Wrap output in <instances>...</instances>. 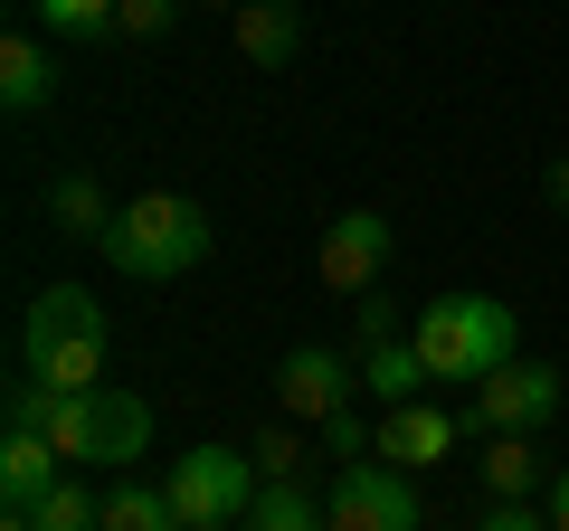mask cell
Segmentation results:
<instances>
[{
  "label": "cell",
  "mask_w": 569,
  "mask_h": 531,
  "mask_svg": "<svg viewBox=\"0 0 569 531\" xmlns=\"http://www.w3.org/2000/svg\"><path fill=\"white\" fill-rule=\"evenodd\" d=\"M209 238L219 228H209V209L190 190H133L114 209V228H104V266L133 275V285H181V275L209 266Z\"/></svg>",
  "instance_id": "6da1fadb"
},
{
  "label": "cell",
  "mask_w": 569,
  "mask_h": 531,
  "mask_svg": "<svg viewBox=\"0 0 569 531\" xmlns=\"http://www.w3.org/2000/svg\"><path fill=\"white\" fill-rule=\"evenodd\" d=\"M104 304L86 285H48V294H29V313H20V370L29 380H48L58 399H77V389H104Z\"/></svg>",
  "instance_id": "7a4b0ae2"
},
{
  "label": "cell",
  "mask_w": 569,
  "mask_h": 531,
  "mask_svg": "<svg viewBox=\"0 0 569 531\" xmlns=\"http://www.w3.org/2000/svg\"><path fill=\"white\" fill-rule=\"evenodd\" d=\"M408 342H418V361L437 380H493L503 361H522V323L493 294H437V304H418Z\"/></svg>",
  "instance_id": "3957f363"
},
{
  "label": "cell",
  "mask_w": 569,
  "mask_h": 531,
  "mask_svg": "<svg viewBox=\"0 0 569 531\" xmlns=\"http://www.w3.org/2000/svg\"><path fill=\"white\" fill-rule=\"evenodd\" d=\"M48 447L67 465H96V474H133L152 455V399L142 389H77L48 409Z\"/></svg>",
  "instance_id": "277c9868"
},
{
  "label": "cell",
  "mask_w": 569,
  "mask_h": 531,
  "mask_svg": "<svg viewBox=\"0 0 569 531\" xmlns=\"http://www.w3.org/2000/svg\"><path fill=\"white\" fill-rule=\"evenodd\" d=\"M162 484H171L181 531H190V522H247V503L266 493V474H257V455H247V447H209V437H200Z\"/></svg>",
  "instance_id": "5b68a950"
},
{
  "label": "cell",
  "mask_w": 569,
  "mask_h": 531,
  "mask_svg": "<svg viewBox=\"0 0 569 531\" xmlns=\"http://www.w3.org/2000/svg\"><path fill=\"white\" fill-rule=\"evenodd\" d=\"M332 531H427V503H418V474L380 465V455H361V465H332Z\"/></svg>",
  "instance_id": "8992f818"
},
{
  "label": "cell",
  "mask_w": 569,
  "mask_h": 531,
  "mask_svg": "<svg viewBox=\"0 0 569 531\" xmlns=\"http://www.w3.org/2000/svg\"><path fill=\"white\" fill-rule=\"evenodd\" d=\"M351 399H361V361H351V351H332V342L284 351V370H276V409L295 418V428H332Z\"/></svg>",
  "instance_id": "52a82bcc"
},
{
  "label": "cell",
  "mask_w": 569,
  "mask_h": 531,
  "mask_svg": "<svg viewBox=\"0 0 569 531\" xmlns=\"http://www.w3.org/2000/svg\"><path fill=\"white\" fill-rule=\"evenodd\" d=\"M560 370L550 361H503L493 380H475V428L485 437H541L550 418H560Z\"/></svg>",
  "instance_id": "ba28073f"
},
{
  "label": "cell",
  "mask_w": 569,
  "mask_h": 531,
  "mask_svg": "<svg viewBox=\"0 0 569 531\" xmlns=\"http://www.w3.org/2000/svg\"><path fill=\"white\" fill-rule=\"evenodd\" d=\"M313 266H323L332 294H380V275H389V219H380V209H342V219L323 228V247H313Z\"/></svg>",
  "instance_id": "9c48e42d"
},
{
  "label": "cell",
  "mask_w": 569,
  "mask_h": 531,
  "mask_svg": "<svg viewBox=\"0 0 569 531\" xmlns=\"http://www.w3.org/2000/svg\"><path fill=\"white\" fill-rule=\"evenodd\" d=\"M456 437H466V418L437 409V399H408V409H380V465L399 474H427V465H447Z\"/></svg>",
  "instance_id": "30bf717a"
},
{
  "label": "cell",
  "mask_w": 569,
  "mask_h": 531,
  "mask_svg": "<svg viewBox=\"0 0 569 531\" xmlns=\"http://www.w3.org/2000/svg\"><path fill=\"white\" fill-rule=\"evenodd\" d=\"M67 484V455L48 447V428H0V503H39V493Z\"/></svg>",
  "instance_id": "8fae6325"
},
{
  "label": "cell",
  "mask_w": 569,
  "mask_h": 531,
  "mask_svg": "<svg viewBox=\"0 0 569 531\" xmlns=\"http://www.w3.org/2000/svg\"><path fill=\"white\" fill-rule=\"evenodd\" d=\"M48 96H58V48H48V29H10L0 39V104L10 114H39Z\"/></svg>",
  "instance_id": "7c38bea8"
},
{
  "label": "cell",
  "mask_w": 569,
  "mask_h": 531,
  "mask_svg": "<svg viewBox=\"0 0 569 531\" xmlns=\"http://www.w3.org/2000/svg\"><path fill=\"white\" fill-rule=\"evenodd\" d=\"M351 361H361V399H380V409H408V399H427V380H437V370L418 361V342H399V332H389V342H361Z\"/></svg>",
  "instance_id": "4fadbf2b"
},
{
  "label": "cell",
  "mask_w": 569,
  "mask_h": 531,
  "mask_svg": "<svg viewBox=\"0 0 569 531\" xmlns=\"http://www.w3.org/2000/svg\"><path fill=\"white\" fill-rule=\"evenodd\" d=\"M114 209H123V200L96 181V171H58V181H48V219H58V238H86V247H104Z\"/></svg>",
  "instance_id": "5bb4252c"
},
{
  "label": "cell",
  "mask_w": 569,
  "mask_h": 531,
  "mask_svg": "<svg viewBox=\"0 0 569 531\" xmlns=\"http://www.w3.org/2000/svg\"><path fill=\"white\" fill-rule=\"evenodd\" d=\"M228 29H238V58H247V67H284L295 48H305L295 0H247V10H228Z\"/></svg>",
  "instance_id": "9a60e30c"
},
{
  "label": "cell",
  "mask_w": 569,
  "mask_h": 531,
  "mask_svg": "<svg viewBox=\"0 0 569 531\" xmlns=\"http://www.w3.org/2000/svg\"><path fill=\"white\" fill-rule=\"evenodd\" d=\"M475 474H485V493H493V503H531V493H550L541 447H531V437H493V447L475 455Z\"/></svg>",
  "instance_id": "2e32d148"
},
{
  "label": "cell",
  "mask_w": 569,
  "mask_h": 531,
  "mask_svg": "<svg viewBox=\"0 0 569 531\" xmlns=\"http://www.w3.org/2000/svg\"><path fill=\"white\" fill-rule=\"evenodd\" d=\"M247 531H332V503L295 474V484H266L257 503H247Z\"/></svg>",
  "instance_id": "e0dca14e"
},
{
  "label": "cell",
  "mask_w": 569,
  "mask_h": 531,
  "mask_svg": "<svg viewBox=\"0 0 569 531\" xmlns=\"http://www.w3.org/2000/svg\"><path fill=\"white\" fill-rule=\"evenodd\" d=\"M104 531H181V503H171V484L123 474V484L104 493Z\"/></svg>",
  "instance_id": "ac0fdd59"
},
{
  "label": "cell",
  "mask_w": 569,
  "mask_h": 531,
  "mask_svg": "<svg viewBox=\"0 0 569 531\" xmlns=\"http://www.w3.org/2000/svg\"><path fill=\"white\" fill-rule=\"evenodd\" d=\"M114 10L123 0H29V20H39L48 39H67V48H104L114 39Z\"/></svg>",
  "instance_id": "d6986e66"
},
{
  "label": "cell",
  "mask_w": 569,
  "mask_h": 531,
  "mask_svg": "<svg viewBox=\"0 0 569 531\" xmlns=\"http://www.w3.org/2000/svg\"><path fill=\"white\" fill-rule=\"evenodd\" d=\"M29 522H39V531H104V493H86L77 474H67L58 493H39V503H29Z\"/></svg>",
  "instance_id": "ffe728a7"
},
{
  "label": "cell",
  "mask_w": 569,
  "mask_h": 531,
  "mask_svg": "<svg viewBox=\"0 0 569 531\" xmlns=\"http://www.w3.org/2000/svg\"><path fill=\"white\" fill-rule=\"evenodd\" d=\"M247 455H257V474H266V484H295V474H305V437H295V418H284V428H266Z\"/></svg>",
  "instance_id": "44dd1931"
},
{
  "label": "cell",
  "mask_w": 569,
  "mask_h": 531,
  "mask_svg": "<svg viewBox=\"0 0 569 531\" xmlns=\"http://www.w3.org/2000/svg\"><path fill=\"white\" fill-rule=\"evenodd\" d=\"M171 20H181V0H123V10H114V39H162Z\"/></svg>",
  "instance_id": "7402d4cb"
},
{
  "label": "cell",
  "mask_w": 569,
  "mask_h": 531,
  "mask_svg": "<svg viewBox=\"0 0 569 531\" xmlns=\"http://www.w3.org/2000/svg\"><path fill=\"white\" fill-rule=\"evenodd\" d=\"M466 531H550V512L541 503H485Z\"/></svg>",
  "instance_id": "603a6c76"
},
{
  "label": "cell",
  "mask_w": 569,
  "mask_h": 531,
  "mask_svg": "<svg viewBox=\"0 0 569 531\" xmlns=\"http://www.w3.org/2000/svg\"><path fill=\"white\" fill-rule=\"evenodd\" d=\"M541 512H550V531H569V465L550 474V493H541Z\"/></svg>",
  "instance_id": "cb8c5ba5"
},
{
  "label": "cell",
  "mask_w": 569,
  "mask_h": 531,
  "mask_svg": "<svg viewBox=\"0 0 569 531\" xmlns=\"http://www.w3.org/2000/svg\"><path fill=\"white\" fill-rule=\"evenodd\" d=\"M550 209H569V152L550 162Z\"/></svg>",
  "instance_id": "d4e9b609"
},
{
  "label": "cell",
  "mask_w": 569,
  "mask_h": 531,
  "mask_svg": "<svg viewBox=\"0 0 569 531\" xmlns=\"http://www.w3.org/2000/svg\"><path fill=\"white\" fill-rule=\"evenodd\" d=\"M190 531H247V522H190Z\"/></svg>",
  "instance_id": "484cf974"
},
{
  "label": "cell",
  "mask_w": 569,
  "mask_h": 531,
  "mask_svg": "<svg viewBox=\"0 0 569 531\" xmlns=\"http://www.w3.org/2000/svg\"><path fill=\"white\" fill-rule=\"evenodd\" d=\"M209 10H247V0H209Z\"/></svg>",
  "instance_id": "4316f807"
}]
</instances>
